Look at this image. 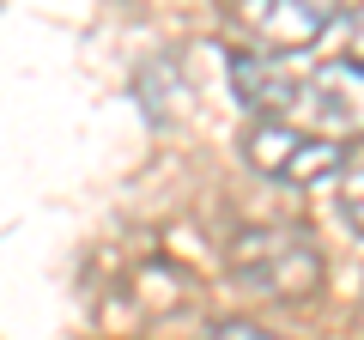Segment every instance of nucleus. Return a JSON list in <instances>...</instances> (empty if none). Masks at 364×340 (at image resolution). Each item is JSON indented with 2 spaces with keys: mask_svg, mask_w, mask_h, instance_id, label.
Returning a JSON list of instances; mask_svg holds the SVG:
<instances>
[{
  "mask_svg": "<svg viewBox=\"0 0 364 340\" xmlns=\"http://www.w3.org/2000/svg\"><path fill=\"white\" fill-rule=\"evenodd\" d=\"M231 274L273 304H304L322 292V249L291 225H249L231 243Z\"/></svg>",
  "mask_w": 364,
  "mask_h": 340,
  "instance_id": "1",
  "label": "nucleus"
},
{
  "mask_svg": "<svg viewBox=\"0 0 364 340\" xmlns=\"http://www.w3.org/2000/svg\"><path fill=\"white\" fill-rule=\"evenodd\" d=\"M237 152H243L261 176L291 183V188H310V183H322V176H340V164H346V152H340L334 140L304 134V128H291V122H249V128L237 134Z\"/></svg>",
  "mask_w": 364,
  "mask_h": 340,
  "instance_id": "2",
  "label": "nucleus"
},
{
  "mask_svg": "<svg viewBox=\"0 0 364 340\" xmlns=\"http://www.w3.org/2000/svg\"><path fill=\"white\" fill-rule=\"evenodd\" d=\"M291 128L322 134V140H364V67L352 61H322L298 73V104H291Z\"/></svg>",
  "mask_w": 364,
  "mask_h": 340,
  "instance_id": "3",
  "label": "nucleus"
},
{
  "mask_svg": "<svg viewBox=\"0 0 364 340\" xmlns=\"http://www.w3.org/2000/svg\"><path fill=\"white\" fill-rule=\"evenodd\" d=\"M340 13L346 6H334V0H243V6H231V25L243 31V49L286 61V55L322 43L340 25Z\"/></svg>",
  "mask_w": 364,
  "mask_h": 340,
  "instance_id": "4",
  "label": "nucleus"
},
{
  "mask_svg": "<svg viewBox=\"0 0 364 340\" xmlns=\"http://www.w3.org/2000/svg\"><path fill=\"white\" fill-rule=\"evenodd\" d=\"M231 85H237V104L249 110V122H291V104H298V67L291 61L231 49Z\"/></svg>",
  "mask_w": 364,
  "mask_h": 340,
  "instance_id": "5",
  "label": "nucleus"
},
{
  "mask_svg": "<svg viewBox=\"0 0 364 340\" xmlns=\"http://www.w3.org/2000/svg\"><path fill=\"white\" fill-rule=\"evenodd\" d=\"M340 219L364 237V164H358V158L340 164Z\"/></svg>",
  "mask_w": 364,
  "mask_h": 340,
  "instance_id": "6",
  "label": "nucleus"
},
{
  "mask_svg": "<svg viewBox=\"0 0 364 340\" xmlns=\"http://www.w3.org/2000/svg\"><path fill=\"white\" fill-rule=\"evenodd\" d=\"M340 31H346V37H352V49L340 55V61L364 67V6H352V13H340Z\"/></svg>",
  "mask_w": 364,
  "mask_h": 340,
  "instance_id": "7",
  "label": "nucleus"
},
{
  "mask_svg": "<svg viewBox=\"0 0 364 340\" xmlns=\"http://www.w3.org/2000/svg\"><path fill=\"white\" fill-rule=\"evenodd\" d=\"M207 340H286V334H273V328H261V322H219Z\"/></svg>",
  "mask_w": 364,
  "mask_h": 340,
  "instance_id": "8",
  "label": "nucleus"
},
{
  "mask_svg": "<svg viewBox=\"0 0 364 340\" xmlns=\"http://www.w3.org/2000/svg\"><path fill=\"white\" fill-rule=\"evenodd\" d=\"M358 316H364V304H358Z\"/></svg>",
  "mask_w": 364,
  "mask_h": 340,
  "instance_id": "9",
  "label": "nucleus"
}]
</instances>
